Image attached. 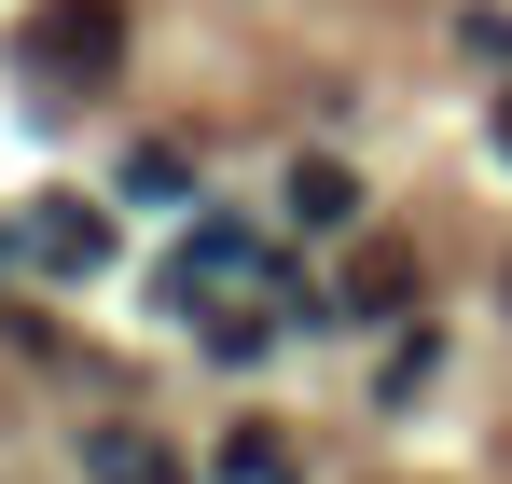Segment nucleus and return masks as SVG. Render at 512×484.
<instances>
[{
  "label": "nucleus",
  "instance_id": "nucleus-2",
  "mask_svg": "<svg viewBox=\"0 0 512 484\" xmlns=\"http://www.w3.org/2000/svg\"><path fill=\"white\" fill-rule=\"evenodd\" d=\"M28 263H56V277H97V263H111V222H97L84 194H42V208H28Z\"/></svg>",
  "mask_w": 512,
  "mask_h": 484
},
{
  "label": "nucleus",
  "instance_id": "nucleus-7",
  "mask_svg": "<svg viewBox=\"0 0 512 484\" xmlns=\"http://www.w3.org/2000/svg\"><path fill=\"white\" fill-rule=\"evenodd\" d=\"M499 139H512V97H499Z\"/></svg>",
  "mask_w": 512,
  "mask_h": 484
},
{
  "label": "nucleus",
  "instance_id": "nucleus-1",
  "mask_svg": "<svg viewBox=\"0 0 512 484\" xmlns=\"http://www.w3.org/2000/svg\"><path fill=\"white\" fill-rule=\"evenodd\" d=\"M14 56H28V83H70V97H84V83H111V56H125V0H42Z\"/></svg>",
  "mask_w": 512,
  "mask_h": 484
},
{
  "label": "nucleus",
  "instance_id": "nucleus-5",
  "mask_svg": "<svg viewBox=\"0 0 512 484\" xmlns=\"http://www.w3.org/2000/svg\"><path fill=\"white\" fill-rule=\"evenodd\" d=\"M402 291H416V249H360L346 263V305H402Z\"/></svg>",
  "mask_w": 512,
  "mask_h": 484
},
{
  "label": "nucleus",
  "instance_id": "nucleus-4",
  "mask_svg": "<svg viewBox=\"0 0 512 484\" xmlns=\"http://www.w3.org/2000/svg\"><path fill=\"white\" fill-rule=\"evenodd\" d=\"M291 222H305V236H333V222H360V180H346L333 153H305V166H291Z\"/></svg>",
  "mask_w": 512,
  "mask_h": 484
},
{
  "label": "nucleus",
  "instance_id": "nucleus-3",
  "mask_svg": "<svg viewBox=\"0 0 512 484\" xmlns=\"http://www.w3.org/2000/svg\"><path fill=\"white\" fill-rule=\"evenodd\" d=\"M84 471H97V484H194L153 429H84Z\"/></svg>",
  "mask_w": 512,
  "mask_h": 484
},
{
  "label": "nucleus",
  "instance_id": "nucleus-6",
  "mask_svg": "<svg viewBox=\"0 0 512 484\" xmlns=\"http://www.w3.org/2000/svg\"><path fill=\"white\" fill-rule=\"evenodd\" d=\"M222 471H236V484H291V443H277V429H236Z\"/></svg>",
  "mask_w": 512,
  "mask_h": 484
}]
</instances>
